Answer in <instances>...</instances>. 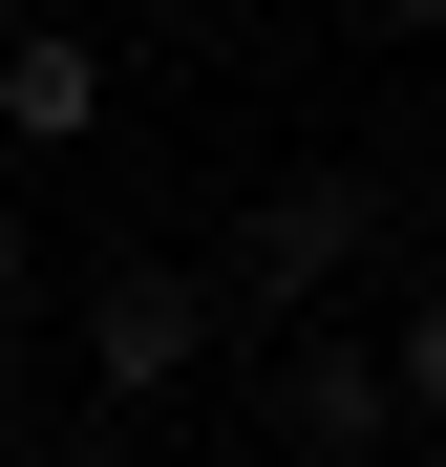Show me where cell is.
Here are the masks:
<instances>
[{
	"instance_id": "cell-1",
	"label": "cell",
	"mask_w": 446,
	"mask_h": 467,
	"mask_svg": "<svg viewBox=\"0 0 446 467\" xmlns=\"http://www.w3.org/2000/svg\"><path fill=\"white\" fill-rule=\"evenodd\" d=\"M383 234H404V171H276V192L234 213V297H255V319H319Z\"/></svg>"
},
{
	"instance_id": "cell-7",
	"label": "cell",
	"mask_w": 446,
	"mask_h": 467,
	"mask_svg": "<svg viewBox=\"0 0 446 467\" xmlns=\"http://www.w3.org/2000/svg\"><path fill=\"white\" fill-rule=\"evenodd\" d=\"M0 467H22V446H0Z\"/></svg>"
},
{
	"instance_id": "cell-6",
	"label": "cell",
	"mask_w": 446,
	"mask_h": 467,
	"mask_svg": "<svg viewBox=\"0 0 446 467\" xmlns=\"http://www.w3.org/2000/svg\"><path fill=\"white\" fill-rule=\"evenodd\" d=\"M0 319H22V213H0Z\"/></svg>"
},
{
	"instance_id": "cell-5",
	"label": "cell",
	"mask_w": 446,
	"mask_h": 467,
	"mask_svg": "<svg viewBox=\"0 0 446 467\" xmlns=\"http://www.w3.org/2000/svg\"><path fill=\"white\" fill-rule=\"evenodd\" d=\"M383 404H404V425H446V276L383 319Z\"/></svg>"
},
{
	"instance_id": "cell-3",
	"label": "cell",
	"mask_w": 446,
	"mask_h": 467,
	"mask_svg": "<svg viewBox=\"0 0 446 467\" xmlns=\"http://www.w3.org/2000/svg\"><path fill=\"white\" fill-rule=\"evenodd\" d=\"M107 86L128 64L86 22H0V149H107Z\"/></svg>"
},
{
	"instance_id": "cell-4",
	"label": "cell",
	"mask_w": 446,
	"mask_h": 467,
	"mask_svg": "<svg viewBox=\"0 0 446 467\" xmlns=\"http://www.w3.org/2000/svg\"><path fill=\"white\" fill-rule=\"evenodd\" d=\"M404 404H383V340H276V446L297 467H361Z\"/></svg>"
},
{
	"instance_id": "cell-2",
	"label": "cell",
	"mask_w": 446,
	"mask_h": 467,
	"mask_svg": "<svg viewBox=\"0 0 446 467\" xmlns=\"http://www.w3.org/2000/svg\"><path fill=\"white\" fill-rule=\"evenodd\" d=\"M192 361H213V276H171V255H107V276H86V425H149Z\"/></svg>"
}]
</instances>
